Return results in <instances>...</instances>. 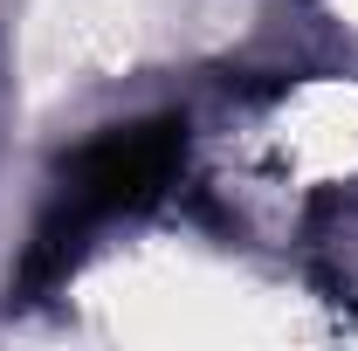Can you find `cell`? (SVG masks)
I'll return each mask as SVG.
<instances>
[{
    "label": "cell",
    "instance_id": "2",
    "mask_svg": "<svg viewBox=\"0 0 358 351\" xmlns=\"http://www.w3.org/2000/svg\"><path fill=\"white\" fill-rule=\"evenodd\" d=\"M166 159H173L166 124H145V131H124L110 145H96L83 159V173H76V207H124V200H138L166 173Z\"/></svg>",
    "mask_w": 358,
    "mask_h": 351
},
{
    "label": "cell",
    "instance_id": "1",
    "mask_svg": "<svg viewBox=\"0 0 358 351\" xmlns=\"http://www.w3.org/2000/svg\"><path fill=\"white\" fill-rule=\"evenodd\" d=\"M145 0H28L21 14V89L28 103H69L110 83L145 48Z\"/></svg>",
    "mask_w": 358,
    "mask_h": 351
}]
</instances>
